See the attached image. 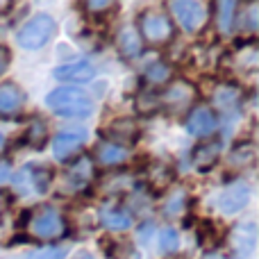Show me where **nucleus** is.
<instances>
[{"label": "nucleus", "mask_w": 259, "mask_h": 259, "mask_svg": "<svg viewBox=\"0 0 259 259\" xmlns=\"http://www.w3.org/2000/svg\"><path fill=\"white\" fill-rule=\"evenodd\" d=\"M46 105L57 116H71V118H84L94 112V100L87 91L77 87H59L50 91Z\"/></svg>", "instance_id": "1"}, {"label": "nucleus", "mask_w": 259, "mask_h": 259, "mask_svg": "<svg viewBox=\"0 0 259 259\" xmlns=\"http://www.w3.org/2000/svg\"><path fill=\"white\" fill-rule=\"evenodd\" d=\"M23 228L32 239H39V241H55V239L64 237L68 230L64 216L55 207H34V209H30Z\"/></svg>", "instance_id": "2"}, {"label": "nucleus", "mask_w": 259, "mask_h": 259, "mask_svg": "<svg viewBox=\"0 0 259 259\" xmlns=\"http://www.w3.org/2000/svg\"><path fill=\"white\" fill-rule=\"evenodd\" d=\"M139 36L143 44L152 46V48H161V46L170 44L175 36L173 21L168 18V14L157 12V9H148L139 16Z\"/></svg>", "instance_id": "3"}, {"label": "nucleus", "mask_w": 259, "mask_h": 259, "mask_svg": "<svg viewBox=\"0 0 259 259\" xmlns=\"http://www.w3.org/2000/svg\"><path fill=\"white\" fill-rule=\"evenodd\" d=\"M55 30H57L55 18L48 16V14H39V16L30 18V21L18 30L16 41L25 50H39L41 46H46L50 39H53Z\"/></svg>", "instance_id": "4"}, {"label": "nucleus", "mask_w": 259, "mask_h": 259, "mask_svg": "<svg viewBox=\"0 0 259 259\" xmlns=\"http://www.w3.org/2000/svg\"><path fill=\"white\" fill-rule=\"evenodd\" d=\"M198 98V89L187 80H173L164 89V94H159V105L166 107L170 114L187 112Z\"/></svg>", "instance_id": "5"}, {"label": "nucleus", "mask_w": 259, "mask_h": 259, "mask_svg": "<svg viewBox=\"0 0 259 259\" xmlns=\"http://www.w3.org/2000/svg\"><path fill=\"white\" fill-rule=\"evenodd\" d=\"M173 16L180 21V25L187 32H198L209 18V12L202 3H193V0H173L168 5Z\"/></svg>", "instance_id": "6"}, {"label": "nucleus", "mask_w": 259, "mask_h": 259, "mask_svg": "<svg viewBox=\"0 0 259 259\" xmlns=\"http://www.w3.org/2000/svg\"><path fill=\"white\" fill-rule=\"evenodd\" d=\"M18 191H23V196H32V193H46L50 187V173L41 166L27 164L18 170V175L14 178Z\"/></svg>", "instance_id": "7"}, {"label": "nucleus", "mask_w": 259, "mask_h": 259, "mask_svg": "<svg viewBox=\"0 0 259 259\" xmlns=\"http://www.w3.org/2000/svg\"><path fill=\"white\" fill-rule=\"evenodd\" d=\"M87 130L84 127H71V130H62L57 137L53 139V150L55 157L59 161H68L75 152H80V148L87 143Z\"/></svg>", "instance_id": "8"}, {"label": "nucleus", "mask_w": 259, "mask_h": 259, "mask_svg": "<svg viewBox=\"0 0 259 259\" xmlns=\"http://www.w3.org/2000/svg\"><path fill=\"white\" fill-rule=\"evenodd\" d=\"M94 178H96V168H94L91 157H80V159L64 173L62 182H64L66 191L75 193V191H84V189L94 182Z\"/></svg>", "instance_id": "9"}, {"label": "nucleus", "mask_w": 259, "mask_h": 259, "mask_svg": "<svg viewBox=\"0 0 259 259\" xmlns=\"http://www.w3.org/2000/svg\"><path fill=\"white\" fill-rule=\"evenodd\" d=\"M257 243V230L255 223H246V225H237L228 237V250L232 252V257L243 259L255 250Z\"/></svg>", "instance_id": "10"}, {"label": "nucleus", "mask_w": 259, "mask_h": 259, "mask_svg": "<svg viewBox=\"0 0 259 259\" xmlns=\"http://www.w3.org/2000/svg\"><path fill=\"white\" fill-rule=\"evenodd\" d=\"M219 127V116L211 107L207 105H198L189 112L187 116V130L193 137H209L214 130Z\"/></svg>", "instance_id": "11"}, {"label": "nucleus", "mask_w": 259, "mask_h": 259, "mask_svg": "<svg viewBox=\"0 0 259 259\" xmlns=\"http://www.w3.org/2000/svg\"><path fill=\"white\" fill-rule=\"evenodd\" d=\"M250 200V189L243 182H234L230 187H225L219 196V207L225 214H237L241 207H246V202Z\"/></svg>", "instance_id": "12"}, {"label": "nucleus", "mask_w": 259, "mask_h": 259, "mask_svg": "<svg viewBox=\"0 0 259 259\" xmlns=\"http://www.w3.org/2000/svg\"><path fill=\"white\" fill-rule=\"evenodd\" d=\"M25 105V94L16 82L0 84V116H16Z\"/></svg>", "instance_id": "13"}, {"label": "nucleus", "mask_w": 259, "mask_h": 259, "mask_svg": "<svg viewBox=\"0 0 259 259\" xmlns=\"http://www.w3.org/2000/svg\"><path fill=\"white\" fill-rule=\"evenodd\" d=\"M96 75V66L89 59H77V62H68L55 71V77L62 82H87Z\"/></svg>", "instance_id": "14"}, {"label": "nucleus", "mask_w": 259, "mask_h": 259, "mask_svg": "<svg viewBox=\"0 0 259 259\" xmlns=\"http://www.w3.org/2000/svg\"><path fill=\"white\" fill-rule=\"evenodd\" d=\"M105 137L109 139V143H116V146H121V143H134L139 137V127L132 118H116V121H112L107 125Z\"/></svg>", "instance_id": "15"}, {"label": "nucleus", "mask_w": 259, "mask_h": 259, "mask_svg": "<svg viewBox=\"0 0 259 259\" xmlns=\"http://www.w3.org/2000/svg\"><path fill=\"white\" fill-rule=\"evenodd\" d=\"M94 155H96V161L103 164V166H121L130 159L127 148L116 146V143H109V141L98 143L96 150H94Z\"/></svg>", "instance_id": "16"}, {"label": "nucleus", "mask_w": 259, "mask_h": 259, "mask_svg": "<svg viewBox=\"0 0 259 259\" xmlns=\"http://www.w3.org/2000/svg\"><path fill=\"white\" fill-rule=\"evenodd\" d=\"M116 46H118V53L123 55L125 59H137L139 55L143 53V41L139 36L137 27H123L118 32V39H116Z\"/></svg>", "instance_id": "17"}, {"label": "nucleus", "mask_w": 259, "mask_h": 259, "mask_svg": "<svg viewBox=\"0 0 259 259\" xmlns=\"http://www.w3.org/2000/svg\"><path fill=\"white\" fill-rule=\"evenodd\" d=\"M100 223L107 230H127L132 225V216L116 205H105L100 209Z\"/></svg>", "instance_id": "18"}, {"label": "nucleus", "mask_w": 259, "mask_h": 259, "mask_svg": "<svg viewBox=\"0 0 259 259\" xmlns=\"http://www.w3.org/2000/svg\"><path fill=\"white\" fill-rule=\"evenodd\" d=\"M221 157V141H205L193 152V164L198 170H209Z\"/></svg>", "instance_id": "19"}, {"label": "nucleus", "mask_w": 259, "mask_h": 259, "mask_svg": "<svg viewBox=\"0 0 259 259\" xmlns=\"http://www.w3.org/2000/svg\"><path fill=\"white\" fill-rule=\"evenodd\" d=\"M173 182V168L164 161H155L148 168V184H150L155 191H164L168 184Z\"/></svg>", "instance_id": "20"}, {"label": "nucleus", "mask_w": 259, "mask_h": 259, "mask_svg": "<svg viewBox=\"0 0 259 259\" xmlns=\"http://www.w3.org/2000/svg\"><path fill=\"white\" fill-rule=\"evenodd\" d=\"M255 155L257 152H255V146H252V143H241V146H237L228 155V164L232 166L234 170H241L255 161Z\"/></svg>", "instance_id": "21"}, {"label": "nucleus", "mask_w": 259, "mask_h": 259, "mask_svg": "<svg viewBox=\"0 0 259 259\" xmlns=\"http://www.w3.org/2000/svg\"><path fill=\"white\" fill-rule=\"evenodd\" d=\"M239 5L237 3H232V0H225V3H216V21H219V30L221 32H232V27H234V16H237V9Z\"/></svg>", "instance_id": "22"}, {"label": "nucleus", "mask_w": 259, "mask_h": 259, "mask_svg": "<svg viewBox=\"0 0 259 259\" xmlns=\"http://www.w3.org/2000/svg\"><path fill=\"white\" fill-rule=\"evenodd\" d=\"M137 109L141 114H155L161 109L159 105V94H155V91H141V94L137 96Z\"/></svg>", "instance_id": "23"}, {"label": "nucleus", "mask_w": 259, "mask_h": 259, "mask_svg": "<svg viewBox=\"0 0 259 259\" xmlns=\"http://www.w3.org/2000/svg\"><path fill=\"white\" fill-rule=\"evenodd\" d=\"M170 77V66H166L164 62H155L146 68V80L150 84H161Z\"/></svg>", "instance_id": "24"}, {"label": "nucleus", "mask_w": 259, "mask_h": 259, "mask_svg": "<svg viewBox=\"0 0 259 259\" xmlns=\"http://www.w3.org/2000/svg\"><path fill=\"white\" fill-rule=\"evenodd\" d=\"M159 248L164 255H170V252H175L180 248V234L175 232L173 228H164L159 234Z\"/></svg>", "instance_id": "25"}, {"label": "nucleus", "mask_w": 259, "mask_h": 259, "mask_svg": "<svg viewBox=\"0 0 259 259\" xmlns=\"http://www.w3.org/2000/svg\"><path fill=\"white\" fill-rule=\"evenodd\" d=\"M68 250L62 246H48V248H39L30 255V259H66Z\"/></svg>", "instance_id": "26"}, {"label": "nucleus", "mask_w": 259, "mask_h": 259, "mask_svg": "<svg viewBox=\"0 0 259 259\" xmlns=\"http://www.w3.org/2000/svg\"><path fill=\"white\" fill-rule=\"evenodd\" d=\"M27 141H30V146L34 148H41L46 143V125L41 121H32L30 125V132H27Z\"/></svg>", "instance_id": "27"}, {"label": "nucleus", "mask_w": 259, "mask_h": 259, "mask_svg": "<svg viewBox=\"0 0 259 259\" xmlns=\"http://www.w3.org/2000/svg\"><path fill=\"white\" fill-rule=\"evenodd\" d=\"M182 211H184V193L178 191L168 198V202H166V207H164V214L166 216H180Z\"/></svg>", "instance_id": "28"}, {"label": "nucleus", "mask_w": 259, "mask_h": 259, "mask_svg": "<svg viewBox=\"0 0 259 259\" xmlns=\"http://www.w3.org/2000/svg\"><path fill=\"white\" fill-rule=\"evenodd\" d=\"M82 7L89 14H107V9H116V3H109V0H89V3H82Z\"/></svg>", "instance_id": "29"}, {"label": "nucleus", "mask_w": 259, "mask_h": 259, "mask_svg": "<svg viewBox=\"0 0 259 259\" xmlns=\"http://www.w3.org/2000/svg\"><path fill=\"white\" fill-rule=\"evenodd\" d=\"M9 48L7 46H0V75H3L5 71H7V66H9Z\"/></svg>", "instance_id": "30"}, {"label": "nucleus", "mask_w": 259, "mask_h": 259, "mask_svg": "<svg viewBox=\"0 0 259 259\" xmlns=\"http://www.w3.org/2000/svg\"><path fill=\"white\" fill-rule=\"evenodd\" d=\"M9 175H12V166H9L7 161H0V184L7 182Z\"/></svg>", "instance_id": "31"}, {"label": "nucleus", "mask_w": 259, "mask_h": 259, "mask_svg": "<svg viewBox=\"0 0 259 259\" xmlns=\"http://www.w3.org/2000/svg\"><path fill=\"white\" fill-rule=\"evenodd\" d=\"M75 259H94V257H91V255H89V252H80V255H77Z\"/></svg>", "instance_id": "32"}, {"label": "nucleus", "mask_w": 259, "mask_h": 259, "mask_svg": "<svg viewBox=\"0 0 259 259\" xmlns=\"http://www.w3.org/2000/svg\"><path fill=\"white\" fill-rule=\"evenodd\" d=\"M0 148H3V134H0Z\"/></svg>", "instance_id": "33"}, {"label": "nucleus", "mask_w": 259, "mask_h": 259, "mask_svg": "<svg viewBox=\"0 0 259 259\" xmlns=\"http://www.w3.org/2000/svg\"><path fill=\"white\" fill-rule=\"evenodd\" d=\"M0 207H3V198H0Z\"/></svg>", "instance_id": "34"}]
</instances>
